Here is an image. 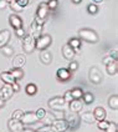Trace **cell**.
Instances as JSON below:
<instances>
[{"instance_id": "obj_24", "label": "cell", "mask_w": 118, "mask_h": 132, "mask_svg": "<svg viewBox=\"0 0 118 132\" xmlns=\"http://www.w3.org/2000/svg\"><path fill=\"white\" fill-rule=\"evenodd\" d=\"M67 44L70 45L75 51H78V50L81 49V39H80V37H72Z\"/></svg>"}, {"instance_id": "obj_6", "label": "cell", "mask_w": 118, "mask_h": 132, "mask_svg": "<svg viewBox=\"0 0 118 132\" xmlns=\"http://www.w3.org/2000/svg\"><path fill=\"white\" fill-rule=\"evenodd\" d=\"M22 49L26 54H31L35 50V39L31 35H25L22 37Z\"/></svg>"}, {"instance_id": "obj_16", "label": "cell", "mask_w": 118, "mask_h": 132, "mask_svg": "<svg viewBox=\"0 0 118 132\" xmlns=\"http://www.w3.org/2000/svg\"><path fill=\"white\" fill-rule=\"evenodd\" d=\"M26 64V57H25V55H22V54H19V55H16L13 60V66H14V69H22V66Z\"/></svg>"}, {"instance_id": "obj_48", "label": "cell", "mask_w": 118, "mask_h": 132, "mask_svg": "<svg viewBox=\"0 0 118 132\" xmlns=\"http://www.w3.org/2000/svg\"><path fill=\"white\" fill-rule=\"evenodd\" d=\"M21 132H35V130H32V128H28V127H24V130Z\"/></svg>"}, {"instance_id": "obj_19", "label": "cell", "mask_w": 118, "mask_h": 132, "mask_svg": "<svg viewBox=\"0 0 118 132\" xmlns=\"http://www.w3.org/2000/svg\"><path fill=\"white\" fill-rule=\"evenodd\" d=\"M82 102L81 100H72L71 102L68 103V109L71 112H74V113H77V112H81L82 111Z\"/></svg>"}, {"instance_id": "obj_31", "label": "cell", "mask_w": 118, "mask_h": 132, "mask_svg": "<svg viewBox=\"0 0 118 132\" xmlns=\"http://www.w3.org/2000/svg\"><path fill=\"white\" fill-rule=\"evenodd\" d=\"M9 6L11 7V10H13V11H15V13H20V11H22V10L25 9V7L20 6V5H19V4H17L15 0H14V1H11V3H9Z\"/></svg>"}, {"instance_id": "obj_33", "label": "cell", "mask_w": 118, "mask_h": 132, "mask_svg": "<svg viewBox=\"0 0 118 132\" xmlns=\"http://www.w3.org/2000/svg\"><path fill=\"white\" fill-rule=\"evenodd\" d=\"M35 113H36L37 118H39V121H42V120H44V117L46 116V113H47V112H46V110H45V109H37Z\"/></svg>"}, {"instance_id": "obj_9", "label": "cell", "mask_w": 118, "mask_h": 132, "mask_svg": "<svg viewBox=\"0 0 118 132\" xmlns=\"http://www.w3.org/2000/svg\"><path fill=\"white\" fill-rule=\"evenodd\" d=\"M65 120L67 121V125H68V128H70V130H76V128L80 126V122H81L80 116L74 113V112H71V115H68Z\"/></svg>"}, {"instance_id": "obj_34", "label": "cell", "mask_w": 118, "mask_h": 132, "mask_svg": "<svg viewBox=\"0 0 118 132\" xmlns=\"http://www.w3.org/2000/svg\"><path fill=\"white\" fill-rule=\"evenodd\" d=\"M87 11H88L89 14H97L98 13V6H97L96 4L91 3L89 5H87Z\"/></svg>"}, {"instance_id": "obj_18", "label": "cell", "mask_w": 118, "mask_h": 132, "mask_svg": "<svg viewBox=\"0 0 118 132\" xmlns=\"http://www.w3.org/2000/svg\"><path fill=\"white\" fill-rule=\"evenodd\" d=\"M10 37H11V32L9 30H1L0 31V47L7 45V43L10 41Z\"/></svg>"}, {"instance_id": "obj_27", "label": "cell", "mask_w": 118, "mask_h": 132, "mask_svg": "<svg viewBox=\"0 0 118 132\" xmlns=\"http://www.w3.org/2000/svg\"><path fill=\"white\" fill-rule=\"evenodd\" d=\"M25 92L29 96H34L37 92V86L35 84H28L26 87H25Z\"/></svg>"}, {"instance_id": "obj_3", "label": "cell", "mask_w": 118, "mask_h": 132, "mask_svg": "<svg viewBox=\"0 0 118 132\" xmlns=\"http://www.w3.org/2000/svg\"><path fill=\"white\" fill-rule=\"evenodd\" d=\"M46 20H42L40 18L35 16V19L32 20L31 25H30V31H31V36L34 39H37L42 34V28H44V24Z\"/></svg>"}, {"instance_id": "obj_51", "label": "cell", "mask_w": 118, "mask_h": 132, "mask_svg": "<svg viewBox=\"0 0 118 132\" xmlns=\"http://www.w3.org/2000/svg\"><path fill=\"white\" fill-rule=\"evenodd\" d=\"M71 1H72L74 4H80V3H81L82 0H71Z\"/></svg>"}, {"instance_id": "obj_8", "label": "cell", "mask_w": 118, "mask_h": 132, "mask_svg": "<svg viewBox=\"0 0 118 132\" xmlns=\"http://www.w3.org/2000/svg\"><path fill=\"white\" fill-rule=\"evenodd\" d=\"M20 121L22 122V125H32V123L39 122V118H37L35 112L28 111V112H24V115H22V117Z\"/></svg>"}, {"instance_id": "obj_53", "label": "cell", "mask_w": 118, "mask_h": 132, "mask_svg": "<svg viewBox=\"0 0 118 132\" xmlns=\"http://www.w3.org/2000/svg\"><path fill=\"white\" fill-rule=\"evenodd\" d=\"M0 1H1V0H0Z\"/></svg>"}, {"instance_id": "obj_49", "label": "cell", "mask_w": 118, "mask_h": 132, "mask_svg": "<svg viewBox=\"0 0 118 132\" xmlns=\"http://www.w3.org/2000/svg\"><path fill=\"white\" fill-rule=\"evenodd\" d=\"M4 106H5V101H3V100L0 98V109H3Z\"/></svg>"}, {"instance_id": "obj_45", "label": "cell", "mask_w": 118, "mask_h": 132, "mask_svg": "<svg viewBox=\"0 0 118 132\" xmlns=\"http://www.w3.org/2000/svg\"><path fill=\"white\" fill-rule=\"evenodd\" d=\"M20 6H22V7H25V6H28V4H29V1L30 0H15Z\"/></svg>"}, {"instance_id": "obj_13", "label": "cell", "mask_w": 118, "mask_h": 132, "mask_svg": "<svg viewBox=\"0 0 118 132\" xmlns=\"http://www.w3.org/2000/svg\"><path fill=\"white\" fill-rule=\"evenodd\" d=\"M7 127H9V131L10 132H21L24 130V125H22L21 121L19 120H9L7 122Z\"/></svg>"}, {"instance_id": "obj_47", "label": "cell", "mask_w": 118, "mask_h": 132, "mask_svg": "<svg viewBox=\"0 0 118 132\" xmlns=\"http://www.w3.org/2000/svg\"><path fill=\"white\" fill-rule=\"evenodd\" d=\"M6 1H5V0H1V1H0V9H4V7L6 6Z\"/></svg>"}, {"instance_id": "obj_41", "label": "cell", "mask_w": 118, "mask_h": 132, "mask_svg": "<svg viewBox=\"0 0 118 132\" xmlns=\"http://www.w3.org/2000/svg\"><path fill=\"white\" fill-rule=\"evenodd\" d=\"M15 35H16L17 37H20V39H22V37L26 35V34H25V30H24V28H20V29L15 30Z\"/></svg>"}, {"instance_id": "obj_29", "label": "cell", "mask_w": 118, "mask_h": 132, "mask_svg": "<svg viewBox=\"0 0 118 132\" xmlns=\"http://www.w3.org/2000/svg\"><path fill=\"white\" fill-rule=\"evenodd\" d=\"M0 50H1V52H3V55H4V56H7V57L13 56V54H14V49H13L11 46H7V45L3 46V47H0Z\"/></svg>"}, {"instance_id": "obj_25", "label": "cell", "mask_w": 118, "mask_h": 132, "mask_svg": "<svg viewBox=\"0 0 118 132\" xmlns=\"http://www.w3.org/2000/svg\"><path fill=\"white\" fill-rule=\"evenodd\" d=\"M10 73L13 75V77L15 79V81L17 80H22L24 79V70L22 69H11L10 70Z\"/></svg>"}, {"instance_id": "obj_44", "label": "cell", "mask_w": 118, "mask_h": 132, "mask_svg": "<svg viewBox=\"0 0 118 132\" xmlns=\"http://www.w3.org/2000/svg\"><path fill=\"white\" fill-rule=\"evenodd\" d=\"M112 61H116V60H113V59L111 57V56L108 55V56H106V57H103V60H102V64H103V65L106 66V65H108L110 62H112Z\"/></svg>"}, {"instance_id": "obj_30", "label": "cell", "mask_w": 118, "mask_h": 132, "mask_svg": "<svg viewBox=\"0 0 118 132\" xmlns=\"http://www.w3.org/2000/svg\"><path fill=\"white\" fill-rule=\"evenodd\" d=\"M82 100H83V102L86 103V105H89V103H92L93 102V100H95V96L92 95L91 92H83V95H82V97H81Z\"/></svg>"}, {"instance_id": "obj_5", "label": "cell", "mask_w": 118, "mask_h": 132, "mask_svg": "<svg viewBox=\"0 0 118 132\" xmlns=\"http://www.w3.org/2000/svg\"><path fill=\"white\" fill-rule=\"evenodd\" d=\"M50 127L53 132H65L68 130V125L65 118H55L50 123Z\"/></svg>"}, {"instance_id": "obj_14", "label": "cell", "mask_w": 118, "mask_h": 132, "mask_svg": "<svg viewBox=\"0 0 118 132\" xmlns=\"http://www.w3.org/2000/svg\"><path fill=\"white\" fill-rule=\"evenodd\" d=\"M75 55H76V51H75L74 49H72L68 44H65L63 46H62V56H63L66 60L72 61L74 57H75Z\"/></svg>"}, {"instance_id": "obj_52", "label": "cell", "mask_w": 118, "mask_h": 132, "mask_svg": "<svg viewBox=\"0 0 118 132\" xmlns=\"http://www.w3.org/2000/svg\"><path fill=\"white\" fill-rule=\"evenodd\" d=\"M5 1H6L7 4H9V3H11V1H14V0H5Z\"/></svg>"}, {"instance_id": "obj_15", "label": "cell", "mask_w": 118, "mask_h": 132, "mask_svg": "<svg viewBox=\"0 0 118 132\" xmlns=\"http://www.w3.org/2000/svg\"><path fill=\"white\" fill-rule=\"evenodd\" d=\"M9 22H10V25H11L15 30L22 28V25H24L22 19L19 16V15H16V14H11L10 16H9Z\"/></svg>"}, {"instance_id": "obj_1", "label": "cell", "mask_w": 118, "mask_h": 132, "mask_svg": "<svg viewBox=\"0 0 118 132\" xmlns=\"http://www.w3.org/2000/svg\"><path fill=\"white\" fill-rule=\"evenodd\" d=\"M78 37L87 41V43H91V44H95L98 41V35H97L96 31L92 29H87V28L78 30Z\"/></svg>"}, {"instance_id": "obj_22", "label": "cell", "mask_w": 118, "mask_h": 132, "mask_svg": "<svg viewBox=\"0 0 118 132\" xmlns=\"http://www.w3.org/2000/svg\"><path fill=\"white\" fill-rule=\"evenodd\" d=\"M93 116L96 118V121H102V120H106L107 112H106L103 107H96L95 111H93Z\"/></svg>"}, {"instance_id": "obj_38", "label": "cell", "mask_w": 118, "mask_h": 132, "mask_svg": "<svg viewBox=\"0 0 118 132\" xmlns=\"http://www.w3.org/2000/svg\"><path fill=\"white\" fill-rule=\"evenodd\" d=\"M77 69H78V64H77L76 61H74V60L70 61V64H68V70H70L71 72H75Z\"/></svg>"}, {"instance_id": "obj_50", "label": "cell", "mask_w": 118, "mask_h": 132, "mask_svg": "<svg viewBox=\"0 0 118 132\" xmlns=\"http://www.w3.org/2000/svg\"><path fill=\"white\" fill-rule=\"evenodd\" d=\"M102 1H104V0H92L93 4H99V3H102Z\"/></svg>"}, {"instance_id": "obj_17", "label": "cell", "mask_w": 118, "mask_h": 132, "mask_svg": "<svg viewBox=\"0 0 118 132\" xmlns=\"http://www.w3.org/2000/svg\"><path fill=\"white\" fill-rule=\"evenodd\" d=\"M78 116H80V120H82L86 123H95L96 122V118L93 116V112H91V111L82 112L81 115H78Z\"/></svg>"}, {"instance_id": "obj_26", "label": "cell", "mask_w": 118, "mask_h": 132, "mask_svg": "<svg viewBox=\"0 0 118 132\" xmlns=\"http://www.w3.org/2000/svg\"><path fill=\"white\" fill-rule=\"evenodd\" d=\"M108 106L112 110H118V95H112L108 100Z\"/></svg>"}, {"instance_id": "obj_12", "label": "cell", "mask_w": 118, "mask_h": 132, "mask_svg": "<svg viewBox=\"0 0 118 132\" xmlns=\"http://www.w3.org/2000/svg\"><path fill=\"white\" fill-rule=\"evenodd\" d=\"M49 13H50V10H49V7L46 5V3H44V1L40 3L39 6H37V10H36L37 18H40V19H42V20H46L47 16H49Z\"/></svg>"}, {"instance_id": "obj_32", "label": "cell", "mask_w": 118, "mask_h": 132, "mask_svg": "<svg viewBox=\"0 0 118 132\" xmlns=\"http://www.w3.org/2000/svg\"><path fill=\"white\" fill-rule=\"evenodd\" d=\"M46 5L49 7V10H56L57 6H59V0H49L47 3H46Z\"/></svg>"}, {"instance_id": "obj_21", "label": "cell", "mask_w": 118, "mask_h": 132, "mask_svg": "<svg viewBox=\"0 0 118 132\" xmlns=\"http://www.w3.org/2000/svg\"><path fill=\"white\" fill-rule=\"evenodd\" d=\"M0 80L3 81L4 84H6V85H13L15 82V79L10 73V71H4V72L0 73Z\"/></svg>"}, {"instance_id": "obj_36", "label": "cell", "mask_w": 118, "mask_h": 132, "mask_svg": "<svg viewBox=\"0 0 118 132\" xmlns=\"http://www.w3.org/2000/svg\"><path fill=\"white\" fill-rule=\"evenodd\" d=\"M106 132H118V126L116 122H110L108 127L104 130Z\"/></svg>"}, {"instance_id": "obj_43", "label": "cell", "mask_w": 118, "mask_h": 132, "mask_svg": "<svg viewBox=\"0 0 118 132\" xmlns=\"http://www.w3.org/2000/svg\"><path fill=\"white\" fill-rule=\"evenodd\" d=\"M110 56H111L113 60H116V61H117V59H118V51H117V49H113V50H111V51H110Z\"/></svg>"}, {"instance_id": "obj_20", "label": "cell", "mask_w": 118, "mask_h": 132, "mask_svg": "<svg viewBox=\"0 0 118 132\" xmlns=\"http://www.w3.org/2000/svg\"><path fill=\"white\" fill-rule=\"evenodd\" d=\"M40 61L44 64V65H50L52 62V54L47 50H42L40 54Z\"/></svg>"}, {"instance_id": "obj_42", "label": "cell", "mask_w": 118, "mask_h": 132, "mask_svg": "<svg viewBox=\"0 0 118 132\" xmlns=\"http://www.w3.org/2000/svg\"><path fill=\"white\" fill-rule=\"evenodd\" d=\"M35 132H53L51 130V127H50V125H45L44 127H40L39 130H36Z\"/></svg>"}, {"instance_id": "obj_28", "label": "cell", "mask_w": 118, "mask_h": 132, "mask_svg": "<svg viewBox=\"0 0 118 132\" xmlns=\"http://www.w3.org/2000/svg\"><path fill=\"white\" fill-rule=\"evenodd\" d=\"M71 95H72L74 100H81L82 95H83V91L80 87H75L74 90H71Z\"/></svg>"}, {"instance_id": "obj_4", "label": "cell", "mask_w": 118, "mask_h": 132, "mask_svg": "<svg viewBox=\"0 0 118 132\" xmlns=\"http://www.w3.org/2000/svg\"><path fill=\"white\" fill-rule=\"evenodd\" d=\"M47 105H49V107L53 111H63L65 109H66V106L68 105V103L63 100L62 96H55L53 98L49 100Z\"/></svg>"}, {"instance_id": "obj_35", "label": "cell", "mask_w": 118, "mask_h": 132, "mask_svg": "<svg viewBox=\"0 0 118 132\" xmlns=\"http://www.w3.org/2000/svg\"><path fill=\"white\" fill-rule=\"evenodd\" d=\"M110 125V122L107 121V120H102V121H97V127L99 128V130H106L107 127Z\"/></svg>"}, {"instance_id": "obj_37", "label": "cell", "mask_w": 118, "mask_h": 132, "mask_svg": "<svg viewBox=\"0 0 118 132\" xmlns=\"http://www.w3.org/2000/svg\"><path fill=\"white\" fill-rule=\"evenodd\" d=\"M22 115H24V111L22 110H15L14 112H13V115H11V116H13V120H19V121H20V120H21V117H22Z\"/></svg>"}, {"instance_id": "obj_11", "label": "cell", "mask_w": 118, "mask_h": 132, "mask_svg": "<svg viewBox=\"0 0 118 132\" xmlns=\"http://www.w3.org/2000/svg\"><path fill=\"white\" fill-rule=\"evenodd\" d=\"M14 95V90L11 87V85H4L0 88V98L3 101H7L9 98H11V96Z\"/></svg>"}, {"instance_id": "obj_46", "label": "cell", "mask_w": 118, "mask_h": 132, "mask_svg": "<svg viewBox=\"0 0 118 132\" xmlns=\"http://www.w3.org/2000/svg\"><path fill=\"white\" fill-rule=\"evenodd\" d=\"M11 87H13V90H14V92H17V91H20V85L15 81L14 84L11 85Z\"/></svg>"}, {"instance_id": "obj_23", "label": "cell", "mask_w": 118, "mask_h": 132, "mask_svg": "<svg viewBox=\"0 0 118 132\" xmlns=\"http://www.w3.org/2000/svg\"><path fill=\"white\" fill-rule=\"evenodd\" d=\"M106 71H107V73H108V75L114 76V75L117 73V71H118L117 61H112V62H110L108 65H106Z\"/></svg>"}, {"instance_id": "obj_2", "label": "cell", "mask_w": 118, "mask_h": 132, "mask_svg": "<svg viewBox=\"0 0 118 132\" xmlns=\"http://www.w3.org/2000/svg\"><path fill=\"white\" fill-rule=\"evenodd\" d=\"M51 44H52V37L49 34H41L37 39H35V49L40 50V51L47 50Z\"/></svg>"}, {"instance_id": "obj_10", "label": "cell", "mask_w": 118, "mask_h": 132, "mask_svg": "<svg viewBox=\"0 0 118 132\" xmlns=\"http://www.w3.org/2000/svg\"><path fill=\"white\" fill-rule=\"evenodd\" d=\"M56 77L57 80L61 81V82H66V81L71 80L72 77V72L68 70V69H65V67H61L56 71Z\"/></svg>"}, {"instance_id": "obj_7", "label": "cell", "mask_w": 118, "mask_h": 132, "mask_svg": "<svg viewBox=\"0 0 118 132\" xmlns=\"http://www.w3.org/2000/svg\"><path fill=\"white\" fill-rule=\"evenodd\" d=\"M103 80V75L102 72L97 69L96 66H92L91 69H89V81L92 82V84H95V85H99L101 82Z\"/></svg>"}, {"instance_id": "obj_40", "label": "cell", "mask_w": 118, "mask_h": 132, "mask_svg": "<svg viewBox=\"0 0 118 132\" xmlns=\"http://www.w3.org/2000/svg\"><path fill=\"white\" fill-rule=\"evenodd\" d=\"M62 97H63V100H65L67 103H70L72 100H74V98H72V95H71V91H66L65 95L62 96Z\"/></svg>"}, {"instance_id": "obj_39", "label": "cell", "mask_w": 118, "mask_h": 132, "mask_svg": "<svg viewBox=\"0 0 118 132\" xmlns=\"http://www.w3.org/2000/svg\"><path fill=\"white\" fill-rule=\"evenodd\" d=\"M52 115H50V113H46V116L44 117V120H42V122H45V125H50L52 121L55 120L53 117H51Z\"/></svg>"}]
</instances>
